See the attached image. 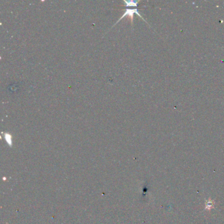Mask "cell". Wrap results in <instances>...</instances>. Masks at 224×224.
<instances>
[{"instance_id":"1","label":"cell","mask_w":224,"mask_h":224,"mask_svg":"<svg viewBox=\"0 0 224 224\" xmlns=\"http://www.w3.org/2000/svg\"><path fill=\"white\" fill-rule=\"evenodd\" d=\"M134 13H136V14L137 15H138L139 17H141V18H142V19H143V17H142V16H141V15L139 14V11H138V9H137V8H135V9L126 8V9H125V13H124L123 15H122L121 17H120V18L119 19H118V21L115 24V25H113V27H115V25H116V24H117L118 23H119L120 21V20H121V19H122L124 18V17H126V16H128V17H130L131 21V24H133V15H134ZM143 20H144V19H143Z\"/></svg>"},{"instance_id":"2","label":"cell","mask_w":224,"mask_h":224,"mask_svg":"<svg viewBox=\"0 0 224 224\" xmlns=\"http://www.w3.org/2000/svg\"><path fill=\"white\" fill-rule=\"evenodd\" d=\"M126 7H137V4L139 3V1H124Z\"/></svg>"},{"instance_id":"3","label":"cell","mask_w":224,"mask_h":224,"mask_svg":"<svg viewBox=\"0 0 224 224\" xmlns=\"http://www.w3.org/2000/svg\"><path fill=\"white\" fill-rule=\"evenodd\" d=\"M5 139L7 141V143L10 146L12 145V136L10 133H5Z\"/></svg>"}]
</instances>
